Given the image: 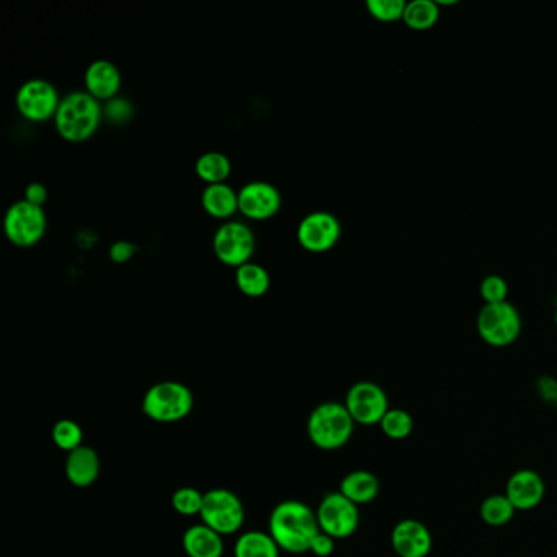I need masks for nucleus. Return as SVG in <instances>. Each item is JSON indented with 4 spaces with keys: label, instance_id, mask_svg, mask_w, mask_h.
<instances>
[{
    "label": "nucleus",
    "instance_id": "nucleus-1",
    "mask_svg": "<svg viewBox=\"0 0 557 557\" xmlns=\"http://www.w3.org/2000/svg\"><path fill=\"white\" fill-rule=\"evenodd\" d=\"M319 531L316 512L299 500L280 502L268 520V533L281 551L290 554L309 553Z\"/></svg>",
    "mask_w": 557,
    "mask_h": 557
},
{
    "label": "nucleus",
    "instance_id": "nucleus-2",
    "mask_svg": "<svg viewBox=\"0 0 557 557\" xmlns=\"http://www.w3.org/2000/svg\"><path fill=\"white\" fill-rule=\"evenodd\" d=\"M103 108L99 100L87 90H74L59 103L54 125L61 138L71 143H82L99 128Z\"/></svg>",
    "mask_w": 557,
    "mask_h": 557
},
{
    "label": "nucleus",
    "instance_id": "nucleus-3",
    "mask_svg": "<svg viewBox=\"0 0 557 557\" xmlns=\"http://www.w3.org/2000/svg\"><path fill=\"white\" fill-rule=\"evenodd\" d=\"M355 430L352 415L345 404L324 402L312 410L308 419V437L319 450L335 451L344 448Z\"/></svg>",
    "mask_w": 557,
    "mask_h": 557
},
{
    "label": "nucleus",
    "instance_id": "nucleus-4",
    "mask_svg": "<svg viewBox=\"0 0 557 557\" xmlns=\"http://www.w3.org/2000/svg\"><path fill=\"white\" fill-rule=\"evenodd\" d=\"M195 397L188 386L179 381L152 384L143 397V412L157 424H174L192 414Z\"/></svg>",
    "mask_w": 557,
    "mask_h": 557
},
{
    "label": "nucleus",
    "instance_id": "nucleus-5",
    "mask_svg": "<svg viewBox=\"0 0 557 557\" xmlns=\"http://www.w3.org/2000/svg\"><path fill=\"white\" fill-rule=\"evenodd\" d=\"M477 332L491 347H508L520 337L522 317L513 304H486L477 314Z\"/></svg>",
    "mask_w": 557,
    "mask_h": 557
},
{
    "label": "nucleus",
    "instance_id": "nucleus-6",
    "mask_svg": "<svg viewBox=\"0 0 557 557\" xmlns=\"http://www.w3.org/2000/svg\"><path fill=\"white\" fill-rule=\"evenodd\" d=\"M201 523L218 531L221 536L234 535L246 520V510L241 499L229 489H211L205 492L201 507Z\"/></svg>",
    "mask_w": 557,
    "mask_h": 557
},
{
    "label": "nucleus",
    "instance_id": "nucleus-7",
    "mask_svg": "<svg viewBox=\"0 0 557 557\" xmlns=\"http://www.w3.org/2000/svg\"><path fill=\"white\" fill-rule=\"evenodd\" d=\"M46 214L43 206L30 201L18 200L9 206L4 216V232L7 239L18 247L35 246L45 236Z\"/></svg>",
    "mask_w": 557,
    "mask_h": 557
},
{
    "label": "nucleus",
    "instance_id": "nucleus-8",
    "mask_svg": "<svg viewBox=\"0 0 557 557\" xmlns=\"http://www.w3.org/2000/svg\"><path fill=\"white\" fill-rule=\"evenodd\" d=\"M319 528L334 540H345L358 530L360 510L345 495L330 492L324 495L316 510Z\"/></svg>",
    "mask_w": 557,
    "mask_h": 557
},
{
    "label": "nucleus",
    "instance_id": "nucleus-9",
    "mask_svg": "<svg viewBox=\"0 0 557 557\" xmlns=\"http://www.w3.org/2000/svg\"><path fill=\"white\" fill-rule=\"evenodd\" d=\"M214 254L224 265L242 267L254 255L255 237L252 229L241 221L221 224L213 237Z\"/></svg>",
    "mask_w": 557,
    "mask_h": 557
},
{
    "label": "nucleus",
    "instance_id": "nucleus-10",
    "mask_svg": "<svg viewBox=\"0 0 557 557\" xmlns=\"http://www.w3.org/2000/svg\"><path fill=\"white\" fill-rule=\"evenodd\" d=\"M345 407L348 414L352 415L355 424L379 425L389 407L388 394L381 386L371 381H360L348 389L345 397Z\"/></svg>",
    "mask_w": 557,
    "mask_h": 557
},
{
    "label": "nucleus",
    "instance_id": "nucleus-11",
    "mask_svg": "<svg viewBox=\"0 0 557 557\" xmlns=\"http://www.w3.org/2000/svg\"><path fill=\"white\" fill-rule=\"evenodd\" d=\"M18 112L22 113L23 118L41 123L54 118L58 112L59 99L58 90L46 79H30L23 82L17 90L15 97Z\"/></svg>",
    "mask_w": 557,
    "mask_h": 557
},
{
    "label": "nucleus",
    "instance_id": "nucleus-12",
    "mask_svg": "<svg viewBox=\"0 0 557 557\" xmlns=\"http://www.w3.org/2000/svg\"><path fill=\"white\" fill-rule=\"evenodd\" d=\"M342 226L329 211H314L304 216L298 226L299 244L312 254H322L339 242Z\"/></svg>",
    "mask_w": 557,
    "mask_h": 557
},
{
    "label": "nucleus",
    "instance_id": "nucleus-13",
    "mask_svg": "<svg viewBox=\"0 0 557 557\" xmlns=\"http://www.w3.org/2000/svg\"><path fill=\"white\" fill-rule=\"evenodd\" d=\"M239 211L249 219L262 221L272 218L281 206V195L272 183L255 180L239 190Z\"/></svg>",
    "mask_w": 557,
    "mask_h": 557
},
{
    "label": "nucleus",
    "instance_id": "nucleus-14",
    "mask_svg": "<svg viewBox=\"0 0 557 557\" xmlns=\"http://www.w3.org/2000/svg\"><path fill=\"white\" fill-rule=\"evenodd\" d=\"M391 546L399 557H427L432 551V533L419 520L406 518L394 526Z\"/></svg>",
    "mask_w": 557,
    "mask_h": 557
},
{
    "label": "nucleus",
    "instance_id": "nucleus-15",
    "mask_svg": "<svg viewBox=\"0 0 557 557\" xmlns=\"http://www.w3.org/2000/svg\"><path fill=\"white\" fill-rule=\"evenodd\" d=\"M505 495L512 502L515 510L528 512L540 507L546 495V484L543 477L533 469H520L508 479Z\"/></svg>",
    "mask_w": 557,
    "mask_h": 557
},
{
    "label": "nucleus",
    "instance_id": "nucleus-16",
    "mask_svg": "<svg viewBox=\"0 0 557 557\" xmlns=\"http://www.w3.org/2000/svg\"><path fill=\"white\" fill-rule=\"evenodd\" d=\"M85 90L97 100L115 99L121 89V72L112 61L97 59L85 69Z\"/></svg>",
    "mask_w": 557,
    "mask_h": 557
},
{
    "label": "nucleus",
    "instance_id": "nucleus-17",
    "mask_svg": "<svg viewBox=\"0 0 557 557\" xmlns=\"http://www.w3.org/2000/svg\"><path fill=\"white\" fill-rule=\"evenodd\" d=\"M64 471L67 481L71 482L72 486H92L100 476V458L97 451L90 446L82 445L77 450L67 453Z\"/></svg>",
    "mask_w": 557,
    "mask_h": 557
},
{
    "label": "nucleus",
    "instance_id": "nucleus-18",
    "mask_svg": "<svg viewBox=\"0 0 557 557\" xmlns=\"http://www.w3.org/2000/svg\"><path fill=\"white\" fill-rule=\"evenodd\" d=\"M224 536L205 523L192 525L182 536L183 551L188 557H223Z\"/></svg>",
    "mask_w": 557,
    "mask_h": 557
},
{
    "label": "nucleus",
    "instance_id": "nucleus-19",
    "mask_svg": "<svg viewBox=\"0 0 557 557\" xmlns=\"http://www.w3.org/2000/svg\"><path fill=\"white\" fill-rule=\"evenodd\" d=\"M201 205L213 218L228 219L239 211V193L228 183H213L203 190Z\"/></svg>",
    "mask_w": 557,
    "mask_h": 557
},
{
    "label": "nucleus",
    "instance_id": "nucleus-20",
    "mask_svg": "<svg viewBox=\"0 0 557 557\" xmlns=\"http://www.w3.org/2000/svg\"><path fill=\"white\" fill-rule=\"evenodd\" d=\"M379 479L375 474L365 469L352 471L340 481L339 492L345 495L350 502L358 505L370 504L379 495Z\"/></svg>",
    "mask_w": 557,
    "mask_h": 557
},
{
    "label": "nucleus",
    "instance_id": "nucleus-21",
    "mask_svg": "<svg viewBox=\"0 0 557 557\" xmlns=\"http://www.w3.org/2000/svg\"><path fill=\"white\" fill-rule=\"evenodd\" d=\"M280 551L272 535L259 530L242 533L234 544V557H280Z\"/></svg>",
    "mask_w": 557,
    "mask_h": 557
},
{
    "label": "nucleus",
    "instance_id": "nucleus-22",
    "mask_svg": "<svg viewBox=\"0 0 557 557\" xmlns=\"http://www.w3.org/2000/svg\"><path fill=\"white\" fill-rule=\"evenodd\" d=\"M236 285L250 298H260L270 288V275L259 263L247 262L236 270Z\"/></svg>",
    "mask_w": 557,
    "mask_h": 557
},
{
    "label": "nucleus",
    "instance_id": "nucleus-23",
    "mask_svg": "<svg viewBox=\"0 0 557 557\" xmlns=\"http://www.w3.org/2000/svg\"><path fill=\"white\" fill-rule=\"evenodd\" d=\"M195 172L208 185L224 183L231 174V161L223 152L210 151L201 154L195 164Z\"/></svg>",
    "mask_w": 557,
    "mask_h": 557
},
{
    "label": "nucleus",
    "instance_id": "nucleus-24",
    "mask_svg": "<svg viewBox=\"0 0 557 557\" xmlns=\"http://www.w3.org/2000/svg\"><path fill=\"white\" fill-rule=\"evenodd\" d=\"M407 27L417 32H424L435 27L440 20V5L433 0H412L407 2L404 18Z\"/></svg>",
    "mask_w": 557,
    "mask_h": 557
},
{
    "label": "nucleus",
    "instance_id": "nucleus-25",
    "mask_svg": "<svg viewBox=\"0 0 557 557\" xmlns=\"http://www.w3.org/2000/svg\"><path fill=\"white\" fill-rule=\"evenodd\" d=\"M515 507L505 494H495L487 497L479 508L482 522L489 526H505L515 517Z\"/></svg>",
    "mask_w": 557,
    "mask_h": 557
},
{
    "label": "nucleus",
    "instance_id": "nucleus-26",
    "mask_svg": "<svg viewBox=\"0 0 557 557\" xmlns=\"http://www.w3.org/2000/svg\"><path fill=\"white\" fill-rule=\"evenodd\" d=\"M379 427L391 440H406L414 432V419L404 409H389L379 422Z\"/></svg>",
    "mask_w": 557,
    "mask_h": 557
},
{
    "label": "nucleus",
    "instance_id": "nucleus-27",
    "mask_svg": "<svg viewBox=\"0 0 557 557\" xmlns=\"http://www.w3.org/2000/svg\"><path fill=\"white\" fill-rule=\"evenodd\" d=\"M54 445L58 446L59 450L71 453L77 450L79 446L84 445V430L81 425L77 424L76 420L63 419L56 422L51 432Z\"/></svg>",
    "mask_w": 557,
    "mask_h": 557
},
{
    "label": "nucleus",
    "instance_id": "nucleus-28",
    "mask_svg": "<svg viewBox=\"0 0 557 557\" xmlns=\"http://www.w3.org/2000/svg\"><path fill=\"white\" fill-rule=\"evenodd\" d=\"M203 499H205V494H201L195 487H180L172 494L170 502H172L175 512L180 513L183 517H195L201 513Z\"/></svg>",
    "mask_w": 557,
    "mask_h": 557
},
{
    "label": "nucleus",
    "instance_id": "nucleus-29",
    "mask_svg": "<svg viewBox=\"0 0 557 557\" xmlns=\"http://www.w3.org/2000/svg\"><path fill=\"white\" fill-rule=\"evenodd\" d=\"M406 5L404 0H368L366 9L379 22H396L404 18Z\"/></svg>",
    "mask_w": 557,
    "mask_h": 557
},
{
    "label": "nucleus",
    "instance_id": "nucleus-30",
    "mask_svg": "<svg viewBox=\"0 0 557 557\" xmlns=\"http://www.w3.org/2000/svg\"><path fill=\"white\" fill-rule=\"evenodd\" d=\"M481 296L486 304L505 303L508 296V285L499 275H487L481 283Z\"/></svg>",
    "mask_w": 557,
    "mask_h": 557
},
{
    "label": "nucleus",
    "instance_id": "nucleus-31",
    "mask_svg": "<svg viewBox=\"0 0 557 557\" xmlns=\"http://www.w3.org/2000/svg\"><path fill=\"white\" fill-rule=\"evenodd\" d=\"M138 252V246L130 241H116L113 242L108 250L110 259L115 263H126L133 259L134 255Z\"/></svg>",
    "mask_w": 557,
    "mask_h": 557
},
{
    "label": "nucleus",
    "instance_id": "nucleus-32",
    "mask_svg": "<svg viewBox=\"0 0 557 557\" xmlns=\"http://www.w3.org/2000/svg\"><path fill=\"white\" fill-rule=\"evenodd\" d=\"M335 551V540L332 536L327 535L324 531H319L316 538L312 540L311 549L309 553L314 554L317 557H329L334 554Z\"/></svg>",
    "mask_w": 557,
    "mask_h": 557
},
{
    "label": "nucleus",
    "instance_id": "nucleus-33",
    "mask_svg": "<svg viewBox=\"0 0 557 557\" xmlns=\"http://www.w3.org/2000/svg\"><path fill=\"white\" fill-rule=\"evenodd\" d=\"M103 113L108 116V120L123 121L130 118L133 110H131L130 103L126 102V100L113 99L108 102Z\"/></svg>",
    "mask_w": 557,
    "mask_h": 557
},
{
    "label": "nucleus",
    "instance_id": "nucleus-34",
    "mask_svg": "<svg viewBox=\"0 0 557 557\" xmlns=\"http://www.w3.org/2000/svg\"><path fill=\"white\" fill-rule=\"evenodd\" d=\"M23 198L33 203V205L43 206V203L48 200V190H46L43 183H28L27 188H25V197Z\"/></svg>",
    "mask_w": 557,
    "mask_h": 557
},
{
    "label": "nucleus",
    "instance_id": "nucleus-35",
    "mask_svg": "<svg viewBox=\"0 0 557 557\" xmlns=\"http://www.w3.org/2000/svg\"><path fill=\"white\" fill-rule=\"evenodd\" d=\"M556 326H557V309H556Z\"/></svg>",
    "mask_w": 557,
    "mask_h": 557
}]
</instances>
